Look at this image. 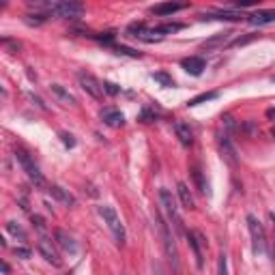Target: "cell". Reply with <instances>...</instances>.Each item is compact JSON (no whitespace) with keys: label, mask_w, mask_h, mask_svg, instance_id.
<instances>
[{"label":"cell","mask_w":275,"mask_h":275,"mask_svg":"<svg viewBox=\"0 0 275 275\" xmlns=\"http://www.w3.org/2000/svg\"><path fill=\"white\" fill-rule=\"evenodd\" d=\"M33 9H45L47 13H54L58 17H80L84 15V5L80 3H71V0H58V3H43V0H37L31 3Z\"/></svg>","instance_id":"1"},{"label":"cell","mask_w":275,"mask_h":275,"mask_svg":"<svg viewBox=\"0 0 275 275\" xmlns=\"http://www.w3.org/2000/svg\"><path fill=\"white\" fill-rule=\"evenodd\" d=\"M15 159L19 161V166H22L24 172L28 174V179H31V181L37 185V187H43V185H45V179H43L41 170L37 168V163H35V159L31 157V153L24 151V149H15Z\"/></svg>","instance_id":"2"},{"label":"cell","mask_w":275,"mask_h":275,"mask_svg":"<svg viewBox=\"0 0 275 275\" xmlns=\"http://www.w3.org/2000/svg\"><path fill=\"white\" fill-rule=\"evenodd\" d=\"M155 219H157V226H159V232H161V239H163V248H166V254H168V258L172 260L174 269H179V252H176V245H174V237L168 228V224L163 222V217L159 213H155Z\"/></svg>","instance_id":"3"},{"label":"cell","mask_w":275,"mask_h":275,"mask_svg":"<svg viewBox=\"0 0 275 275\" xmlns=\"http://www.w3.org/2000/svg\"><path fill=\"white\" fill-rule=\"evenodd\" d=\"M99 215L105 219L107 228L112 230L114 239L119 241V245H123V243H125V226H123V222H121L119 215H116V211L112 209V206H99Z\"/></svg>","instance_id":"4"},{"label":"cell","mask_w":275,"mask_h":275,"mask_svg":"<svg viewBox=\"0 0 275 275\" xmlns=\"http://www.w3.org/2000/svg\"><path fill=\"white\" fill-rule=\"evenodd\" d=\"M248 228H250V234H252L254 254H267V234H264L262 224L254 217V215H248Z\"/></svg>","instance_id":"5"},{"label":"cell","mask_w":275,"mask_h":275,"mask_svg":"<svg viewBox=\"0 0 275 275\" xmlns=\"http://www.w3.org/2000/svg\"><path fill=\"white\" fill-rule=\"evenodd\" d=\"M159 200H161L163 211L168 213V219H170L179 230H183V219H181V215H179V206H176V202H174V198H172V194L166 189V187L159 189Z\"/></svg>","instance_id":"6"},{"label":"cell","mask_w":275,"mask_h":275,"mask_svg":"<svg viewBox=\"0 0 275 275\" xmlns=\"http://www.w3.org/2000/svg\"><path fill=\"white\" fill-rule=\"evenodd\" d=\"M77 80H80V86L84 91L93 97V99H101L103 97V84L97 80L93 73H86V71H80L77 73Z\"/></svg>","instance_id":"7"},{"label":"cell","mask_w":275,"mask_h":275,"mask_svg":"<svg viewBox=\"0 0 275 275\" xmlns=\"http://www.w3.org/2000/svg\"><path fill=\"white\" fill-rule=\"evenodd\" d=\"M187 241H189V248L194 250L196 264H198V269H202V264H204V254H202V248L206 245V241H204V237H202V232H198V230L187 232Z\"/></svg>","instance_id":"8"},{"label":"cell","mask_w":275,"mask_h":275,"mask_svg":"<svg viewBox=\"0 0 275 275\" xmlns=\"http://www.w3.org/2000/svg\"><path fill=\"white\" fill-rule=\"evenodd\" d=\"M219 153L222 157L226 159V163H230L232 168H237L239 166V155H237V149H234V144L230 142V138L228 135H219Z\"/></svg>","instance_id":"9"},{"label":"cell","mask_w":275,"mask_h":275,"mask_svg":"<svg viewBox=\"0 0 275 275\" xmlns=\"http://www.w3.org/2000/svg\"><path fill=\"white\" fill-rule=\"evenodd\" d=\"M37 248H39V252H41V256L47 260V262H52L54 264V267H61V256H58V252H56V248H54V245H52V241L50 239H45V237H41V239H39V245H37Z\"/></svg>","instance_id":"10"},{"label":"cell","mask_w":275,"mask_h":275,"mask_svg":"<svg viewBox=\"0 0 275 275\" xmlns=\"http://www.w3.org/2000/svg\"><path fill=\"white\" fill-rule=\"evenodd\" d=\"M181 67H183L189 75H200L204 69H206V61H204L202 56H189V58H183Z\"/></svg>","instance_id":"11"},{"label":"cell","mask_w":275,"mask_h":275,"mask_svg":"<svg viewBox=\"0 0 275 275\" xmlns=\"http://www.w3.org/2000/svg\"><path fill=\"white\" fill-rule=\"evenodd\" d=\"M101 121L107 127H123L125 116H123L121 110H116V107H105V110H101Z\"/></svg>","instance_id":"12"},{"label":"cell","mask_w":275,"mask_h":275,"mask_svg":"<svg viewBox=\"0 0 275 275\" xmlns=\"http://www.w3.org/2000/svg\"><path fill=\"white\" fill-rule=\"evenodd\" d=\"M54 239H56V243H58V248H61V250H65L69 254H75L77 252V243L73 241L71 234H67L65 230H56Z\"/></svg>","instance_id":"13"},{"label":"cell","mask_w":275,"mask_h":275,"mask_svg":"<svg viewBox=\"0 0 275 275\" xmlns=\"http://www.w3.org/2000/svg\"><path fill=\"white\" fill-rule=\"evenodd\" d=\"M174 133H176V138L181 140L183 146H191V144H194V131L189 129L187 123L176 121V123H174Z\"/></svg>","instance_id":"14"},{"label":"cell","mask_w":275,"mask_h":275,"mask_svg":"<svg viewBox=\"0 0 275 275\" xmlns=\"http://www.w3.org/2000/svg\"><path fill=\"white\" fill-rule=\"evenodd\" d=\"M250 22L254 26H264V24H273L275 22V9H264V11H256L250 15Z\"/></svg>","instance_id":"15"},{"label":"cell","mask_w":275,"mask_h":275,"mask_svg":"<svg viewBox=\"0 0 275 275\" xmlns=\"http://www.w3.org/2000/svg\"><path fill=\"white\" fill-rule=\"evenodd\" d=\"M181 9H185V5H181V3H161V5L151 7V11L155 15H172L176 11H181Z\"/></svg>","instance_id":"16"},{"label":"cell","mask_w":275,"mask_h":275,"mask_svg":"<svg viewBox=\"0 0 275 275\" xmlns=\"http://www.w3.org/2000/svg\"><path fill=\"white\" fill-rule=\"evenodd\" d=\"M50 194L54 196L58 202H63V204H67V206H73V204H75V198H73V196L69 194L67 189H63L61 185H52V187H50Z\"/></svg>","instance_id":"17"},{"label":"cell","mask_w":275,"mask_h":275,"mask_svg":"<svg viewBox=\"0 0 275 275\" xmlns=\"http://www.w3.org/2000/svg\"><path fill=\"white\" fill-rule=\"evenodd\" d=\"M176 191H179V198H181V202H183V206L187 211H191L194 209V198H191V191H189V187H187V183H179L176 185Z\"/></svg>","instance_id":"18"},{"label":"cell","mask_w":275,"mask_h":275,"mask_svg":"<svg viewBox=\"0 0 275 275\" xmlns=\"http://www.w3.org/2000/svg\"><path fill=\"white\" fill-rule=\"evenodd\" d=\"M232 35H234V33H219V35H215L213 39H209V41H204V43H202V50H213V47L226 45Z\"/></svg>","instance_id":"19"},{"label":"cell","mask_w":275,"mask_h":275,"mask_svg":"<svg viewBox=\"0 0 275 275\" xmlns=\"http://www.w3.org/2000/svg\"><path fill=\"white\" fill-rule=\"evenodd\" d=\"M50 91H52V93H54V95H56L63 103H69V105H73V103H75V97H73L71 93H69V91H65V88H63L61 84H52V86H50Z\"/></svg>","instance_id":"20"},{"label":"cell","mask_w":275,"mask_h":275,"mask_svg":"<svg viewBox=\"0 0 275 275\" xmlns=\"http://www.w3.org/2000/svg\"><path fill=\"white\" fill-rule=\"evenodd\" d=\"M243 15L237 11H219V13H209V15H202V19H226V22H237Z\"/></svg>","instance_id":"21"},{"label":"cell","mask_w":275,"mask_h":275,"mask_svg":"<svg viewBox=\"0 0 275 275\" xmlns=\"http://www.w3.org/2000/svg\"><path fill=\"white\" fill-rule=\"evenodd\" d=\"M191 176H194V181L196 185H198V189L200 194H209V185L204 183V176H202V170L198 168V166H194V170H191Z\"/></svg>","instance_id":"22"},{"label":"cell","mask_w":275,"mask_h":275,"mask_svg":"<svg viewBox=\"0 0 275 275\" xmlns=\"http://www.w3.org/2000/svg\"><path fill=\"white\" fill-rule=\"evenodd\" d=\"M7 230L11 232L15 239H19V241H26V232H24V228H22V226H19L17 222H9V224H7Z\"/></svg>","instance_id":"23"},{"label":"cell","mask_w":275,"mask_h":275,"mask_svg":"<svg viewBox=\"0 0 275 275\" xmlns=\"http://www.w3.org/2000/svg\"><path fill=\"white\" fill-rule=\"evenodd\" d=\"M211 99H217V93H202V95H198V97H194L191 101H187V105H200V103H204V101H211Z\"/></svg>","instance_id":"24"},{"label":"cell","mask_w":275,"mask_h":275,"mask_svg":"<svg viewBox=\"0 0 275 275\" xmlns=\"http://www.w3.org/2000/svg\"><path fill=\"white\" fill-rule=\"evenodd\" d=\"M183 24H161V26H157L155 31L157 35H170V33H176V31H181Z\"/></svg>","instance_id":"25"},{"label":"cell","mask_w":275,"mask_h":275,"mask_svg":"<svg viewBox=\"0 0 275 275\" xmlns=\"http://www.w3.org/2000/svg\"><path fill=\"white\" fill-rule=\"evenodd\" d=\"M47 19L45 13H35V15H26V24H31V26H41L43 22Z\"/></svg>","instance_id":"26"},{"label":"cell","mask_w":275,"mask_h":275,"mask_svg":"<svg viewBox=\"0 0 275 275\" xmlns=\"http://www.w3.org/2000/svg\"><path fill=\"white\" fill-rule=\"evenodd\" d=\"M153 80L155 82H159L161 86H174V80H172V77L168 75V73H153Z\"/></svg>","instance_id":"27"},{"label":"cell","mask_w":275,"mask_h":275,"mask_svg":"<svg viewBox=\"0 0 275 275\" xmlns=\"http://www.w3.org/2000/svg\"><path fill=\"white\" fill-rule=\"evenodd\" d=\"M114 52H116V54H123V56H131V58H140V56H142L140 52L131 50V47H125V45H116Z\"/></svg>","instance_id":"28"},{"label":"cell","mask_w":275,"mask_h":275,"mask_svg":"<svg viewBox=\"0 0 275 275\" xmlns=\"http://www.w3.org/2000/svg\"><path fill=\"white\" fill-rule=\"evenodd\" d=\"M217 271H219V275H228V258H226V254H219V258H217Z\"/></svg>","instance_id":"29"},{"label":"cell","mask_w":275,"mask_h":275,"mask_svg":"<svg viewBox=\"0 0 275 275\" xmlns=\"http://www.w3.org/2000/svg\"><path fill=\"white\" fill-rule=\"evenodd\" d=\"M103 93H107V95H119L121 93V86L119 84H114V82H103Z\"/></svg>","instance_id":"30"},{"label":"cell","mask_w":275,"mask_h":275,"mask_svg":"<svg viewBox=\"0 0 275 275\" xmlns=\"http://www.w3.org/2000/svg\"><path fill=\"white\" fill-rule=\"evenodd\" d=\"M258 35H248V37H239V39H234V41L230 43L232 47H239V45H245V43H250V41H254Z\"/></svg>","instance_id":"31"},{"label":"cell","mask_w":275,"mask_h":275,"mask_svg":"<svg viewBox=\"0 0 275 275\" xmlns=\"http://www.w3.org/2000/svg\"><path fill=\"white\" fill-rule=\"evenodd\" d=\"M33 224H35V228H37L39 232H45V230H47L45 219L41 217V215H33Z\"/></svg>","instance_id":"32"},{"label":"cell","mask_w":275,"mask_h":275,"mask_svg":"<svg viewBox=\"0 0 275 275\" xmlns=\"http://www.w3.org/2000/svg\"><path fill=\"white\" fill-rule=\"evenodd\" d=\"M61 140H63L65 146H69V149H73V146H75L73 135H71V133H67V131H61Z\"/></svg>","instance_id":"33"},{"label":"cell","mask_w":275,"mask_h":275,"mask_svg":"<svg viewBox=\"0 0 275 275\" xmlns=\"http://www.w3.org/2000/svg\"><path fill=\"white\" fill-rule=\"evenodd\" d=\"M31 250H28V248H15V256H19V258H24V260H28V258H31Z\"/></svg>","instance_id":"34"},{"label":"cell","mask_w":275,"mask_h":275,"mask_svg":"<svg viewBox=\"0 0 275 275\" xmlns=\"http://www.w3.org/2000/svg\"><path fill=\"white\" fill-rule=\"evenodd\" d=\"M222 121H224V125H226V127H228V129H230V131H234V129H237V123H234V119H232V116H230V114H226V116H224V119H222Z\"/></svg>","instance_id":"35"},{"label":"cell","mask_w":275,"mask_h":275,"mask_svg":"<svg viewBox=\"0 0 275 275\" xmlns=\"http://www.w3.org/2000/svg\"><path fill=\"white\" fill-rule=\"evenodd\" d=\"M252 5H254V0H243V3L239 0V3H234V7H241V9L243 7H252Z\"/></svg>","instance_id":"36"},{"label":"cell","mask_w":275,"mask_h":275,"mask_svg":"<svg viewBox=\"0 0 275 275\" xmlns=\"http://www.w3.org/2000/svg\"><path fill=\"white\" fill-rule=\"evenodd\" d=\"M271 135H273V140H275V127H273V129H271Z\"/></svg>","instance_id":"37"},{"label":"cell","mask_w":275,"mask_h":275,"mask_svg":"<svg viewBox=\"0 0 275 275\" xmlns=\"http://www.w3.org/2000/svg\"><path fill=\"white\" fill-rule=\"evenodd\" d=\"M123 275H125V273H123Z\"/></svg>","instance_id":"38"}]
</instances>
